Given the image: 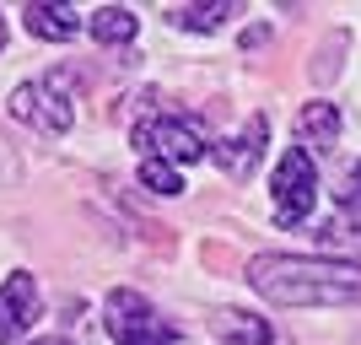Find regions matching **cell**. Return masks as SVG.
Wrapping results in <instances>:
<instances>
[{
    "label": "cell",
    "instance_id": "1",
    "mask_svg": "<svg viewBox=\"0 0 361 345\" xmlns=\"http://www.w3.org/2000/svg\"><path fill=\"white\" fill-rule=\"evenodd\" d=\"M248 286L259 297H270L275 308H350V302H361V265L259 254L248 265Z\"/></svg>",
    "mask_w": 361,
    "mask_h": 345
},
{
    "label": "cell",
    "instance_id": "2",
    "mask_svg": "<svg viewBox=\"0 0 361 345\" xmlns=\"http://www.w3.org/2000/svg\"><path fill=\"white\" fill-rule=\"evenodd\" d=\"M103 324H108V334H114V345H178L173 324H167L140 291H124V286L108 291Z\"/></svg>",
    "mask_w": 361,
    "mask_h": 345
},
{
    "label": "cell",
    "instance_id": "3",
    "mask_svg": "<svg viewBox=\"0 0 361 345\" xmlns=\"http://www.w3.org/2000/svg\"><path fill=\"white\" fill-rule=\"evenodd\" d=\"M135 146H140V157H157V162H167V167H183V162H200V157L211 151V140H205L200 119L162 114V119L135 124Z\"/></svg>",
    "mask_w": 361,
    "mask_h": 345
},
{
    "label": "cell",
    "instance_id": "4",
    "mask_svg": "<svg viewBox=\"0 0 361 345\" xmlns=\"http://www.w3.org/2000/svg\"><path fill=\"white\" fill-rule=\"evenodd\" d=\"M11 119L32 124V130H44V135H65L75 119V108H71V87L60 81V71H49L44 81H22V87L11 92Z\"/></svg>",
    "mask_w": 361,
    "mask_h": 345
},
{
    "label": "cell",
    "instance_id": "5",
    "mask_svg": "<svg viewBox=\"0 0 361 345\" xmlns=\"http://www.w3.org/2000/svg\"><path fill=\"white\" fill-rule=\"evenodd\" d=\"M318 200V167L302 146H291L281 162H275V222L281 226H302L313 216Z\"/></svg>",
    "mask_w": 361,
    "mask_h": 345
},
{
    "label": "cell",
    "instance_id": "6",
    "mask_svg": "<svg viewBox=\"0 0 361 345\" xmlns=\"http://www.w3.org/2000/svg\"><path fill=\"white\" fill-rule=\"evenodd\" d=\"M264 135H270V124H264V114H254V119L243 124L232 140H221V146H211L216 167H221L226 178H248L259 167V157H264Z\"/></svg>",
    "mask_w": 361,
    "mask_h": 345
},
{
    "label": "cell",
    "instance_id": "7",
    "mask_svg": "<svg viewBox=\"0 0 361 345\" xmlns=\"http://www.w3.org/2000/svg\"><path fill=\"white\" fill-rule=\"evenodd\" d=\"M38 318V281L16 270L11 281L0 286V345H16V334Z\"/></svg>",
    "mask_w": 361,
    "mask_h": 345
},
{
    "label": "cell",
    "instance_id": "8",
    "mask_svg": "<svg viewBox=\"0 0 361 345\" xmlns=\"http://www.w3.org/2000/svg\"><path fill=\"white\" fill-rule=\"evenodd\" d=\"M297 135H302V151H334L340 146V108L334 103H307L297 114Z\"/></svg>",
    "mask_w": 361,
    "mask_h": 345
},
{
    "label": "cell",
    "instance_id": "9",
    "mask_svg": "<svg viewBox=\"0 0 361 345\" xmlns=\"http://www.w3.org/2000/svg\"><path fill=\"white\" fill-rule=\"evenodd\" d=\"M211 329H216L221 345H275L270 324L254 318V313H243V308H221V313L211 318Z\"/></svg>",
    "mask_w": 361,
    "mask_h": 345
},
{
    "label": "cell",
    "instance_id": "10",
    "mask_svg": "<svg viewBox=\"0 0 361 345\" xmlns=\"http://www.w3.org/2000/svg\"><path fill=\"white\" fill-rule=\"evenodd\" d=\"M22 28H27L32 38L65 44V38H75V32H81V16H75L71 6H22Z\"/></svg>",
    "mask_w": 361,
    "mask_h": 345
},
{
    "label": "cell",
    "instance_id": "11",
    "mask_svg": "<svg viewBox=\"0 0 361 345\" xmlns=\"http://www.w3.org/2000/svg\"><path fill=\"white\" fill-rule=\"evenodd\" d=\"M87 28L97 44H130L140 32V16L130 11V6H97V11L87 16Z\"/></svg>",
    "mask_w": 361,
    "mask_h": 345
},
{
    "label": "cell",
    "instance_id": "12",
    "mask_svg": "<svg viewBox=\"0 0 361 345\" xmlns=\"http://www.w3.org/2000/svg\"><path fill=\"white\" fill-rule=\"evenodd\" d=\"M226 16H238V6L216 0V6H173V11H167V22H173V28H189V32H216Z\"/></svg>",
    "mask_w": 361,
    "mask_h": 345
},
{
    "label": "cell",
    "instance_id": "13",
    "mask_svg": "<svg viewBox=\"0 0 361 345\" xmlns=\"http://www.w3.org/2000/svg\"><path fill=\"white\" fill-rule=\"evenodd\" d=\"M140 183H146L151 195H178L183 178H178V167H167L157 162V157H140Z\"/></svg>",
    "mask_w": 361,
    "mask_h": 345
},
{
    "label": "cell",
    "instance_id": "14",
    "mask_svg": "<svg viewBox=\"0 0 361 345\" xmlns=\"http://www.w3.org/2000/svg\"><path fill=\"white\" fill-rule=\"evenodd\" d=\"M340 210H350V216L361 210V162L350 167V183H345V195H340Z\"/></svg>",
    "mask_w": 361,
    "mask_h": 345
},
{
    "label": "cell",
    "instance_id": "15",
    "mask_svg": "<svg viewBox=\"0 0 361 345\" xmlns=\"http://www.w3.org/2000/svg\"><path fill=\"white\" fill-rule=\"evenodd\" d=\"M27 345H71V340H60V334H49V340H27Z\"/></svg>",
    "mask_w": 361,
    "mask_h": 345
},
{
    "label": "cell",
    "instance_id": "16",
    "mask_svg": "<svg viewBox=\"0 0 361 345\" xmlns=\"http://www.w3.org/2000/svg\"><path fill=\"white\" fill-rule=\"evenodd\" d=\"M0 49H6V16H0Z\"/></svg>",
    "mask_w": 361,
    "mask_h": 345
}]
</instances>
